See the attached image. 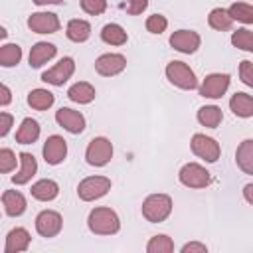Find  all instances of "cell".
<instances>
[{"mask_svg": "<svg viewBox=\"0 0 253 253\" xmlns=\"http://www.w3.org/2000/svg\"><path fill=\"white\" fill-rule=\"evenodd\" d=\"M28 28L36 34H53L59 30V20L51 12H36L28 18Z\"/></svg>", "mask_w": 253, "mask_h": 253, "instance_id": "cell-12", "label": "cell"}, {"mask_svg": "<svg viewBox=\"0 0 253 253\" xmlns=\"http://www.w3.org/2000/svg\"><path fill=\"white\" fill-rule=\"evenodd\" d=\"M192 152L196 156L204 158L206 162H215L219 158V144L206 134H194L192 136Z\"/></svg>", "mask_w": 253, "mask_h": 253, "instance_id": "cell-8", "label": "cell"}, {"mask_svg": "<svg viewBox=\"0 0 253 253\" xmlns=\"http://www.w3.org/2000/svg\"><path fill=\"white\" fill-rule=\"evenodd\" d=\"M20 59H22V49H20V45H16V43H6V45H2V49H0V65L12 67V65L20 63Z\"/></svg>", "mask_w": 253, "mask_h": 253, "instance_id": "cell-30", "label": "cell"}, {"mask_svg": "<svg viewBox=\"0 0 253 253\" xmlns=\"http://www.w3.org/2000/svg\"><path fill=\"white\" fill-rule=\"evenodd\" d=\"M125 67H126V59H125L121 53H105V55H101V57L95 61L97 73H99V75H105V77L117 75V73H121Z\"/></svg>", "mask_w": 253, "mask_h": 253, "instance_id": "cell-14", "label": "cell"}, {"mask_svg": "<svg viewBox=\"0 0 253 253\" xmlns=\"http://www.w3.org/2000/svg\"><path fill=\"white\" fill-rule=\"evenodd\" d=\"M178 176H180V182L184 186H188V188H206L211 182L210 172L204 166L196 164V162H190V164L182 166Z\"/></svg>", "mask_w": 253, "mask_h": 253, "instance_id": "cell-6", "label": "cell"}, {"mask_svg": "<svg viewBox=\"0 0 253 253\" xmlns=\"http://www.w3.org/2000/svg\"><path fill=\"white\" fill-rule=\"evenodd\" d=\"M38 136H40V125L34 119H24L16 132V140L20 144H32L38 140Z\"/></svg>", "mask_w": 253, "mask_h": 253, "instance_id": "cell-22", "label": "cell"}, {"mask_svg": "<svg viewBox=\"0 0 253 253\" xmlns=\"http://www.w3.org/2000/svg\"><path fill=\"white\" fill-rule=\"evenodd\" d=\"M192 251L206 253V245H202V243H186V245L182 247V253H192Z\"/></svg>", "mask_w": 253, "mask_h": 253, "instance_id": "cell-40", "label": "cell"}, {"mask_svg": "<svg viewBox=\"0 0 253 253\" xmlns=\"http://www.w3.org/2000/svg\"><path fill=\"white\" fill-rule=\"evenodd\" d=\"M28 105L32 109H36V111H45V109H49L53 105V95L49 91H45V89H34L28 95Z\"/></svg>", "mask_w": 253, "mask_h": 253, "instance_id": "cell-26", "label": "cell"}, {"mask_svg": "<svg viewBox=\"0 0 253 253\" xmlns=\"http://www.w3.org/2000/svg\"><path fill=\"white\" fill-rule=\"evenodd\" d=\"M166 77L170 79V83H174L180 89H196L198 87V79H196L194 71L184 61H170L166 65Z\"/></svg>", "mask_w": 253, "mask_h": 253, "instance_id": "cell-3", "label": "cell"}, {"mask_svg": "<svg viewBox=\"0 0 253 253\" xmlns=\"http://www.w3.org/2000/svg\"><path fill=\"white\" fill-rule=\"evenodd\" d=\"M148 6V0H126V12L136 16V14H142Z\"/></svg>", "mask_w": 253, "mask_h": 253, "instance_id": "cell-38", "label": "cell"}, {"mask_svg": "<svg viewBox=\"0 0 253 253\" xmlns=\"http://www.w3.org/2000/svg\"><path fill=\"white\" fill-rule=\"evenodd\" d=\"M109 190H111V180L105 176H89L83 182H79V186H77V194L85 202L103 198Z\"/></svg>", "mask_w": 253, "mask_h": 253, "instance_id": "cell-4", "label": "cell"}, {"mask_svg": "<svg viewBox=\"0 0 253 253\" xmlns=\"http://www.w3.org/2000/svg\"><path fill=\"white\" fill-rule=\"evenodd\" d=\"M111 156H113V144H111V140H107L103 136L93 138L85 152V158L91 166H105L111 160Z\"/></svg>", "mask_w": 253, "mask_h": 253, "instance_id": "cell-5", "label": "cell"}, {"mask_svg": "<svg viewBox=\"0 0 253 253\" xmlns=\"http://www.w3.org/2000/svg\"><path fill=\"white\" fill-rule=\"evenodd\" d=\"M55 121H57L59 126H63L71 134H79L85 128V117L79 111H73V109H67V107H61L55 113Z\"/></svg>", "mask_w": 253, "mask_h": 253, "instance_id": "cell-10", "label": "cell"}, {"mask_svg": "<svg viewBox=\"0 0 253 253\" xmlns=\"http://www.w3.org/2000/svg\"><path fill=\"white\" fill-rule=\"evenodd\" d=\"M148 253H170L174 251V243L168 235H154L150 241H148Z\"/></svg>", "mask_w": 253, "mask_h": 253, "instance_id": "cell-32", "label": "cell"}, {"mask_svg": "<svg viewBox=\"0 0 253 253\" xmlns=\"http://www.w3.org/2000/svg\"><path fill=\"white\" fill-rule=\"evenodd\" d=\"M87 225L93 233L97 235H113L119 231L121 223H119V215L111 210V208H95L89 213Z\"/></svg>", "mask_w": 253, "mask_h": 253, "instance_id": "cell-1", "label": "cell"}, {"mask_svg": "<svg viewBox=\"0 0 253 253\" xmlns=\"http://www.w3.org/2000/svg\"><path fill=\"white\" fill-rule=\"evenodd\" d=\"M12 126V115L8 113H0V136H6L8 130Z\"/></svg>", "mask_w": 253, "mask_h": 253, "instance_id": "cell-39", "label": "cell"}, {"mask_svg": "<svg viewBox=\"0 0 253 253\" xmlns=\"http://www.w3.org/2000/svg\"><path fill=\"white\" fill-rule=\"evenodd\" d=\"M65 154H67V144H65V140H63L61 136H57V134L47 136V140H45V144H43V158H45V162L55 166V164L63 162Z\"/></svg>", "mask_w": 253, "mask_h": 253, "instance_id": "cell-15", "label": "cell"}, {"mask_svg": "<svg viewBox=\"0 0 253 253\" xmlns=\"http://www.w3.org/2000/svg\"><path fill=\"white\" fill-rule=\"evenodd\" d=\"M16 168V154L10 148H2L0 150V172H10Z\"/></svg>", "mask_w": 253, "mask_h": 253, "instance_id": "cell-34", "label": "cell"}, {"mask_svg": "<svg viewBox=\"0 0 253 253\" xmlns=\"http://www.w3.org/2000/svg\"><path fill=\"white\" fill-rule=\"evenodd\" d=\"M20 162H22L20 172L12 176V182H14V184H18V186H20V184L30 182V180H32V176H34V174H36V170H38V162H36L34 154H30V152H22V154H20Z\"/></svg>", "mask_w": 253, "mask_h": 253, "instance_id": "cell-18", "label": "cell"}, {"mask_svg": "<svg viewBox=\"0 0 253 253\" xmlns=\"http://www.w3.org/2000/svg\"><path fill=\"white\" fill-rule=\"evenodd\" d=\"M89 36H91V26H89L85 20H71V22L67 24V38H69L71 42L81 43V42H85Z\"/></svg>", "mask_w": 253, "mask_h": 253, "instance_id": "cell-27", "label": "cell"}, {"mask_svg": "<svg viewBox=\"0 0 253 253\" xmlns=\"http://www.w3.org/2000/svg\"><path fill=\"white\" fill-rule=\"evenodd\" d=\"M38 6H42V4H61V0H34Z\"/></svg>", "mask_w": 253, "mask_h": 253, "instance_id": "cell-43", "label": "cell"}, {"mask_svg": "<svg viewBox=\"0 0 253 253\" xmlns=\"http://www.w3.org/2000/svg\"><path fill=\"white\" fill-rule=\"evenodd\" d=\"M223 115H221V109L219 107H213V105H208V107H202L198 111V121L204 125V126H210V128H215L219 123H221Z\"/></svg>", "mask_w": 253, "mask_h": 253, "instance_id": "cell-28", "label": "cell"}, {"mask_svg": "<svg viewBox=\"0 0 253 253\" xmlns=\"http://www.w3.org/2000/svg\"><path fill=\"white\" fill-rule=\"evenodd\" d=\"M170 45L182 53H194L200 47V36L192 30H178L170 36Z\"/></svg>", "mask_w": 253, "mask_h": 253, "instance_id": "cell-13", "label": "cell"}, {"mask_svg": "<svg viewBox=\"0 0 253 253\" xmlns=\"http://www.w3.org/2000/svg\"><path fill=\"white\" fill-rule=\"evenodd\" d=\"M229 16L237 22H243V24H253V6L249 4H243V2H235L231 4V8L227 10Z\"/></svg>", "mask_w": 253, "mask_h": 253, "instance_id": "cell-31", "label": "cell"}, {"mask_svg": "<svg viewBox=\"0 0 253 253\" xmlns=\"http://www.w3.org/2000/svg\"><path fill=\"white\" fill-rule=\"evenodd\" d=\"M235 162H237V166L245 174H251L253 176V138H247V140H243L237 146V150H235Z\"/></svg>", "mask_w": 253, "mask_h": 253, "instance_id": "cell-19", "label": "cell"}, {"mask_svg": "<svg viewBox=\"0 0 253 253\" xmlns=\"http://www.w3.org/2000/svg\"><path fill=\"white\" fill-rule=\"evenodd\" d=\"M101 40L111 45H123V43H126V32L119 24H107L101 30Z\"/></svg>", "mask_w": 253, "mask_h": 253, "instance_id": "cell-25", "label": "cell"}, {"mask_svg": "<svg viewBox=\"0 0 253 253\" xmlns=\"http://www.w3.org/2000/svg\"><path fill=\"white\" fill-rule=\"evenodd\" d=\"M75 71V63L71 57H63L55 67L47 69L42 73V81L45 83H51V85H63Z\"/></svg>", "mask_w": 253, "mask_h": 253, "instance_id": "cell-9", "label": "cell"}, {"mask_svg": "<svg viewBox=\"0 0 253 253\" xmlns=\"http://www.w3.org/2000/svg\"><path fill=\"white\" fill-rule=\"evenodd\" d=\"M57 47L53 43L47 42H40L30 49V67H42L47 59H51L55 55Z\"/></svg>", "mask_w": 253, "mask_h": 253, "instance_id": "cell-17", "label": "cell"}, {"mask_svg": "<svg viewBox=\"0 0 253 253\" xmlns=\"http://www.w3.org/2000/svg\"><path fill=\"white\" fill-rule=\"evenodd\" d=\"M0 93H2V97H0V105L4 107V105L10 103V89H8L6 85H2V87H0Z\"/></svg>", "mask_w": 253, "mask_h": 253, "instance_id": "cell-41", "label": "cell"}, {"mask_svg": "<svg viewBox=\"0 0 253 253\" xmlns=\"http://www.w3.org/2000/svg\"><path fill=\"white\" fill-rule=\"evenodd\" d=\"M243 196H245V200H247L249 204H253V184H247V186L243 188Z\"/></svg>", "mask_w": 253, "mask_h": 253, "instance_id": "cell-42", "label": "cell"}, {"mask_svg": "<svg viewBox=\"0 0 253 253\" xmlns=\"http://www.w3.org/2000/svg\"><path fill=\"white\" fill-rule=\"evenodd\" d=\"M229 109L237 117H243V119L253 117V97L247 93H235L229 99Z\"/></svg>", "mask_w": 253, "mask_h": 253, "instance_id": "cell-21", "label": "cell"}, {"mask_svg": "<svg viewBox=\"0 0 253 253\" xmlns=\"http://www.w3.org/2000/svg\"><path fill=\"white\" fill-rule=\"evenodd\" d=\"M61 215L51 210H45L36 217V229L42 237H55L61 231Z\"/></svg>", "mask_w": 253, "mask_h": 253, "instance_id": "cell-11", "label": "cell"}, {"mask_svg": "<svg viewBox=\"0 0 253 253\" xmlns=\"http://www.w3.org/2000/svg\"><path fill=\"white\" fill-rule=\"evenodd\" d=\"M231 43L235 47H239V49L253 51V32H249V30H237V32H233Z\"/></svg>", "mask_w": 253, "mask_h": 253, "instance_id": "cell-33", "label": "cell"}, {"mask_svg": "<svg viewBox=\"0 0 253 253\" xmlns=\"http://www.w3.org/2000/svg\"><path fill=\"white\" fill-rule=\"evenodd\" d=\"M67 97H69L71 101H75V103L85 105V103H91V101L95 99V89H93V85L81 81V83H75L73 87H69Z\"/></svg>", "mask_w": 253, "mask_h": 253, "instance_id": "cell-24", "label": "cell"}, {"mask_svg": "<svg viewBox=\"0 0 253 253\" xmlns=\"http://www.w3.org/2000/svg\"><path fill=\"white\" fill-rule=\"evenodd\" d=\"M166 26H168V22H166V18L160 16V14H154V16H150V18L146 20V30H148L150 34H162V32L166 30Z\"/></svg>", "mask_w": 253, "mask_h": 253, "instance_id": "cell-35", "label": "cell"}, {"mask_svg": "<svg viewBox=\"0 0 253 253\" xmlns=\"http://www.w3.org/2000/svg\"><path fill=\"white\" fill-rule=\"evenodd\" d=\"M229 87V75L227 73H211L204 79L200 85V95L208 99H219Z\"/></svg>", "mask_w": 253, "mask_h": 253, "instance_id": "cell-7", "label": "cell"}, {"mask_svg": "<svg viewBox=\"0 0 253 253\" xmlns=\"http://www.w3.org/2000/svg\"><path fill=\"white\" fill-rule=\"evenodd\" d=\"M208 22H210V26H211L213 30L225 32V30H229V28H231L233 18L229 16V12H227V10H223V8H215V10H211V12H210Z\"/></svg>", "mask_w": 253, "mask_h": 253, "instance_id": "cell-29", "label": "cell"}, {"mask_svg": "<svg viewBox=\"0 0 253 253\" xmlns=\"http://www.w3.org/2000/svg\"><path fill=\"white\" fill-rule=\"evenodd\" d=\"M59 194V186L53 180H40L32 186V196L40 202H49Z\"/></svg>", "mask_w": 253, "mask_h": 253, "instance_id": "cell-23", "label": "cell"}, {"mask_svg": "<svg viewBox=\"0 0 253 253\" xmlns=\"http://www.w3.org/2000/svg\"><path fill=\"white\" fill-rule=\"evenodd\" d=\"M81 8L91 14V16H97V14H103L105 8H107V0H81Z\"/></svg>", "mask_w": 253, "mask_h": 253, "instance_id": "cell-36", "label": "cell"}, {"mask_svg": "<svg viewBox=\"0 0 253 253\" xmlns=\"http://www.w3.org/2000/svg\"><path fill=\"white\" fill-rule=\"evenodd\" d=\"M172 211V200L166 194H152L142 202V215L152 221V223H160L164 221Z\"/></svg>", "mask_w": 253, "mask_h": 253, "instance_id": "cell-2", "label": "cell"}, {"mask_svg": "<svg viewBox=\"0 0 253 253\" xmlns=\"http://www.w3.org/2000/svg\"><path fill=\"white\" fill-rule=\"evenodd\" d=\"M30 233L24 229V227H16L12 229L8 235H6V247L4 251L6 253H20V251H26L28 245H30Z\"/></svg>", "mask_w": 253, "mask_h": 253, "instance_id": "cell-16", "label": "cell"}, {"mask_svg": "<svg viewBox=\"0 0 253 253\" xmlns=\"http://www.w3.org/2000/svg\"><path fill=\"white\" fill-rule=\"evenodd\" d=\"M239 77L245 85L253 87V63L251 61H241L239 63Z\"/></svg>", "mask_w": 253, "mask_h": 253, "instance_id": "cell-37", "label": "cell"}, {"mask_svg": "<svg viewBox=\"0 0 253 253\" xmlns=\"http://www.w3.org/2000/svg\"><path fill=\"white\" fill-rule=\"evenodd\" d=\"M2 206L8 215H20L26 210V198L16 190H6L2 194Z\"/></svg>", "mask_w": 253, "mask_h": 253, "instance_id": "cell-20", "label": "cell"}]
</instances>
